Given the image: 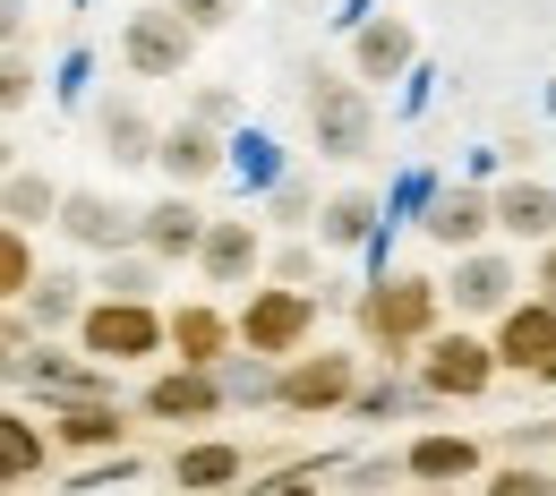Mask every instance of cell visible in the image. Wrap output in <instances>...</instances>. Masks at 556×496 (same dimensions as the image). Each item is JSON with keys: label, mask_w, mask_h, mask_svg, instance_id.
Masks as SVG:
<instances>
[{"label": "cell", "mask_w": 556, "mask_h": 496, "mask_svg": "<svg viewBox=\"0 0 556 496\" xmlns=\"http://www.w3.org/2000/svg\"><path fill=\"white\" fill-rule=\"evenodd\" d=\"M445 317H454L445 275H412V266H386L377 283H359V300H351L359 343H368V359H386V368H412L419 343H428Z\"/></svg>", "instance_id": "obj_1"}, {"label": "cell", "mask_w": 556, "mask_h": 496, "mask_svg": "<svg viewBox=\"0 0 556 496\" xmlns=\"http://www.w3.org/2000/svg\"><path fill=\"white\" fill-rule=\"evenodd\" d=\"M300 129L317 145V163H368L377 154V86L351 69H308L300 77Z\"/></svg>", "instance_id": "obj_2"}, {"label": "cell", "mask_w": 556, "mask_h": 496, "mask_svg": "<svg viewBox=\"0 0 556 496\" xmlns=\"http://www.w3.org/2000/svg\"><path fill=\"white\" fill-rule=\"evenodd\" d=\"M412 377L428 385V403H437V411H463V403H488V394L505 385V359H496V334H488V326L445 317V326L419 343Z\"/></svg>", "instance_id": "obj_3"}, {"label": "cell", "mask_w": 556, "mask_h": 496, "mask_svg": "<svg viewBox=\"0 0 556 496\" xmlns=\"http://www.w3.org/2000/svg\"><path fill=\"white\" fill-rule=\"evenodd\" d=\"M77 343L103 368H163L172 359V308L163 300H129V291H94L77 317Z\"/></svg>", "instance_id": "obj_4"}, {"label": "cell", "mask_w": 556, "mask_h": 496, "mask_svg": "<svg viewBox=\"0 0 556 496\" xmlns=\"http://www.w3.org/2000/svg\"><path fill=\"white\" fill-rule=\"evenodd\" d=\"M368 343L359 352H343V343H308V352H291L282 359V394H275V411L282 420H334V411H351V394L368 385Z\"/></svg>", "instance_id": "obj_5"}, {"label": "cell", "mask_w": 556, "mask_h": 496, "mask_svg": "<svg viewBox=\"0 0 556 496\" xmlns=\"http://www.w3.org/2000/svg\"><path fill=\"white\" fill-rule=\"evenodd\" d=\"M317 300H326L317 283H282V275L249 283V291H240V343L266 352V359L308 352V343H317Z\"/></svg>", "instance_id": "obj_6"}, {"label": "cell", "mask_w": 556, "mask_h": 496, "mask_svg": "<svg viewBox=\"0 0 556 496\" xmlns=\"http://www.w3.org/2000/svg\"><path fill=\"white\" fill-rule=\"evenodd\" d=\"M198 43H206V35L180 17V0H146V9H129V17H121V69L146 77V86H172V77H189Z\"/></svg>", "instance_id": "obj_7"}, {"label": "cell", "mask_w": 556, "mask_h": 496, "mask_svg": "<svg viewBox=\"0 0 556 496\" xmlns=\"http://www.w3.org/2000/svg\"><path fill=\"white\" fill-rule=\"evenodd\" d=\"M138 411H146V428H214V420H231V385H223V368L163 359L138 385Z\"/></svg>", "instance_id": "obj_8"}, {"label": "cell", "mask_w": 556, "mask_h": 496, "mask_svg": "<svg viewBox=\"0 0 556 496\" xmlns=\"http://www.w3.org/2000/svg\"><path fill=\"white\" fill-rule=\"evenodd\" d=\"M522 291H531V266H522L514 249H496V240H480V249H454V266H445V300H454V317H471V326L505 317Z\"/></svg>", "instance_id": "obj_9"}, {"label": "cell", "mask_w": 556, "mask_h": 496, "mask_svg": "<svg viewBox=\"0 0 556 496\" xmlns=\"http://www.w3.org/2000/svg\"><path fill=\"white\" fill-rule=\"evenodd\" d=\"M266 266H275V240H266L257 214H214L206 222V249H198V283L206 291H249V283H266Z\"/></svg>", "instance_id": "obj_10"}, {"label": "cell", "mask_w": 556, "mask_h": 496, "mask_svg": "<svg viewBox=\"0 0 556 496\" xmlns=\"http://www.w3.org/2000/svg\"><path fill=\"white\" fill-rule=\"evenodd\" d=\"M43 420L61 436V454L77 462H94V454H121L129 436H138V403H121V394H70V403H43Z\"/></svg>", "instance_id": "obj_11"}, {"label": "cell", "mask_w": 556, "mask_h": 496, "mask_svg": "<svg viewBox=\"0 0 556 496\" xmlns=\"http://www.w3.org/2000/svg\"><path fill=\"white\" fill-rule=\"evenodd\" d=\"M231 129H214L198 112H180V120H163V145H154V171H163V189H214L223 171H231Z\"/></svg>", "instance_id": "obj_12"}, {"label": "cell", "mask_w": 556, "mask_h": 496, "mask_svg": "<svg viewBox=\"0 0 556 496\" xmlns=\"http://www.w3.org/2000/svg\"><path fill=\"white\" fill-rule=\"evenodd\" d=\"M428 249H480V240H496V189H471V180H437L428 189V206H419L412 222Z\"/></svg>", "instance_id": "obj_13"}, {"label": "cell", "mask_w": 556, "mask_h": 496, "mask_svg": "<svg viewBox=\"0 0 556 496\" xmlns=\"http://www.w3.org/2000/svg\"><path fill=\"white\" fill-rule=\"evenodd\" d=\"M138 214L146 206H129V198H112V189H70L61 198V240H70L77 257H112V249H138Z\"/></svg>", "instance_id": "obj_14"}, {"label": "cell", "mask_w": 556, "mask_h": 496, "mask_svg": "<svg viewBox=\"0 0 556 496\" xmlns=\"http://www.w3.org/2000/svg\"><path fill=\"white\" fill-rule=\"evenodd\" d=\"M488 334H496L505 377H548V359H556V291H522L505 317H488Z\"/></svg>", "instance_id": "obj_15"}, {"label": "cell", "mask_w": 556, "mask_h": 496, "mask_svg": "<svg viewBox=\"0 0 556 496\" xmlns=\"http://www.w3.org/2000/svg\"><path fill=\"white\" fill-rule=\"evenodd\" d=\"M403 462H412V488H471V480H488V445L471 428H419L403 445Z\"/></svg>", "instance_id": "obj_16"}, {"label": "cell", "mask_w": 556, "mask_h": 496, "mask_svg": "<svg viewBox=\"0 0 556 496\" xmlns=\"http://www.w3.org/2000/svg\"><path fill=\"white\" fill-rule=\"evenodd\" d=\"M154 145H163V120L146 112L138 94H103L94 103V154L112 171H154Z\"/></svg>", "instance_id": "obj_17"}, {"label": "cell", "mask_w": 556, "mask_h": 496, "mask_svg": "<svg viewBox=\"0 0 556 496\" xmlns=\"http://www.w3.org/2000/svg\"><path fill=\"white\" fill-rule=\"evenodd\" d=\"M351 69L368 77V86H403V77L419 69V26L394 17V9L359 17V26H351Z\"/></svg>", "instance_id": "obj_18"}, {"label": "cell", "mask_w": 556, "mask_h": 496, "mask_svg": "<svg viewBox=\"0 0 556 496\" xmlns=\"http://www.w3.org/2000/svg\"><path fill=\"white\" fill-rule=\"evenodd\" d=\"M257 462H249V445L240 436H180L172 445V462H163V480L172 488H189V496H206V488H240Z\"/></svg>", "instance_id": "obj_19"}, {"label": "cell", "mask_w": 556, "mask_h": 496, "mask_svg": "<svg viewBox=\"0 0 556 496\" xmlns=\"http://www.w3.org/2000/svg\"><path fill=\"white\" fill-rule=\"evenodd\" d=\"M206 222H214V214L198 206V189H163V198L138 214V240L154 249V257H172V266H198V249H206Z\"/></svg>", "instance_id": "obj_20"}, {"label": "cell", "mask_w": 556, "mask_h": 496, "mask_svg": "<svg viewBox=\"0 0 556 496\" xmlns=\"http://www.w3.org/2000/svg\"><path fill=\"white\" fill-rule=\"evenodd\" d=\"M231 352H240V308H223V300H172V359L223 368Z\"/></svg>", "instance_id": "obj_21"}, {"label": "cell", "mask_w": 556, "mask_h": 496, "mask_svg": "<svg viewBox=\"0 0 556 496\" xmlns=\"http://www.w3.org/2000/svg\"><path fill=\"white\" fill-rule=\"evenodd\" d=\"M496 240H514V249H540V240H556V189L540 180V171L496 180Z\"/></svg>", "instance_id": "obj_22"}, {"label": "cell", "mask_w": 556, "mask_h": 496, "mask_svg": "<svg viewBox=\"0 0 556 496\" xmlns=\"http://www.w3.org/2000/svg\"><path fill=\"white\" fill-rule=\"evenodd\" d=\"M61 471V436L52 420H35V411H0V480L9 488H35V480H52Z\"/></svg>", "instance_id": "obj_23"}, {"label": "cell", "mask_w": 556, "mask_h": 496, "mask_svg": "<svg viewBox=\"0 0 556 496\" xmlns=\"http://www.w3.org/2000/svg\"><path fill=\"white\" fill-rule=\"evenodd\" d=\"M377 222H386V198L351 180V189H334V198L317 206V240H326L334 257H351V249H368V240H377Z\"/></svg>", "instance_id": "obj_24"}, {"label": "cell", "mask_w": 556, "mask_h": 496, "mask_svg": "<svg viewBox=\"0 0 556 496\" xmlns=\"http://www.w3.org/2000/svg\"><path fill=\"white\" fill-rule=\"evenodd\" d=\"M419 411H437V403H428V385H419L412 368H386V359H377V377H368V385L351 394V420H359V428L419 420Z\"/></svg>", "instance_id": "obj_25"}, {"label": "cell", "mask_w": 556, "mask_h": 496, "mask_svg": "<svg viewBox=\"0 0 556 496\" xmlns=\"http://www.w3.org/2000/svg\"><path fill=\"white\" fill-rule=\"evenodd\" d=\"M86 300H94V275H77V266H43V283L26 291V308L43 317V334H77Z\"/></svg>", "instance_id": "obj_26"}, {"label": "cell", "mask_w": 556, "mask_h": 496, "mask_svg": "<svg viewBox=\"0 0 556 496\" xmlns=\"http://www.w3.org/2000/svg\"><path fill=\"white\" fill-rule=\"evenodd\" d=\"M61 198H70L61 180H43L35 163H17V171H9V189H0V222H26V231H52V222H61Z\"/></svg>", "instance_id": "obj_27"}, {"label": "cell", "mask_w": 556, "mask_h": 496, "mask_svg": "<svg viewBox=\"0 0 556 496\" xmlns=\"http://www.w3.org/2000/svg\"><path fill=\"white\" fill-rule=\"evenodd\" d=\"M163 275H172V257H154V249H112V257H94V291H129V300H163Z\"/></svg>", "instance_id": "obj_28"}, {"label": "cell", "mask_w": 556, "mask_h": 496, "mask_svg": "<svg viewBox=\"0 0 556 496\" xmlns=\"http://www.w3.org/2000/svg\"><path fill=\"white\" fill-rule=\"evenodd\" d=\"M43 283V257H35V231L26 222H0V300H26Z\"/></svg>", "instance_id": "obj_29"}, {"label": "cell", "mask_w": 556, "mask_h": 496, "mask_svg": "<svg viewBox=\"0 0 556 496\" xmlns=\"http://www.w3.org/2000/svg\"><path fill=\"white\" fill-rule=\"evenodd\" d=\"M317 206H326V198H317V180H300V171H282L275 189H266V222H275V231H317Z\"/></svg>", "instance_id": "obj_30"}, {"label": "cell", "mask_w": 556, "mask_h": 496, "mask_svg": "<svg viewBox=\"0 0 556 496\" xmlns=\"http://www.w3.org/2000/svg\"><path fill=\"white\" fill-rule=\"evenodd\" d=\"M326 257H334V249H326L317 231H282L266 275H282V283H326Z\"/></svg>", "instance_id": "obj_31"}, {"label": "cell", "mask_w": 556, "mask_h": 496, "mask_svg": "<svg viewBox=\"0 0 556 496\" xmlns=\"http://www.w3.org/2000/svg\"><path fill=\"white\" fill-rule=\"evenodd\" d=\"M488 488H496V496H548L556 471H548V462H531V454H514V462H488Z\"/></svg>", "instance_id": "obj_32"}, {"label": "cell", "mask_w": 556, "mask_h": 496, "mask_svg": "<svg viewBox=\"0 0 556 496\" xmlns=\"http://www.w3.org/2000/svg\"><path fill=\"white\" fill-rule=\"evenodd\" d=\"M334 480H343V488H412V462H403V454H359Z\"/></svg>", "instance_id": "obj_33"}, {"label": "cell", "mask_w": 556, "mask_h": 496, "mask_svg": "<svg viewBox=\"0 0 556 496\" xmlns=\"http://www.w3.org/2000/svg\"><path fill=\"white\" fill-rule=\"evenodd\" d=\"M189 112L214 120V129H240V94H231V86H198V94H189Z\"/></svg>", "instance_id": "obj_34"}, {"label": "cell", "mask_w": 556, "mask_h": 496, "mask_svg": "<svg viewBox=\"0 0 556 496\" xmlns=\"http://www.w3.org/2000/svg\"><path fill=\"white\" fill-rule=\"evenodd\" d=\"M0 103H9V112H26V103H35V61H26V52H9V77H0Z\"/></svg>", "instance_id": "obj_35"}, {"label": "cell", "mask_w": 556, "mask_h": 496, "mask_svg": "<svg viewBox=\"0 0 556 496\" xmlns=\"http://www.w3.org/2000/svg\"><path fill=\"white\" fill-rule=\"evenodd\" d=\"M180 17H189L198 35H223V26L240 17V0H180Z\"/></svg>", "instance_id": "obj_36"}, {"label": "cell", "mask_w": 556, "mask_h": 496, "mask_svg": "<svg viewBox=\"0 0 556 496\" xmlns=\"http://www.w3.org/2000/svg\"><path fill=\"white\" fill-rule=\"evenodd\" d=\"M505 445H514V454H548V445H556V420H514V428H505Z\"/></svg>", "instance_id": "obj_37"}, {"label": "cell", "mask_w": 556, "mask_h": 496, "mask_svg": "<svg viewBox=\"0 0 556 496\" xmlns=\"http://www.w3.org/2000/svg\"><path fill=\"white\" fill-rule=\"evenodd\" d=\"M531 291H556V240H540V249H531Z\"/></svg>", "instance_id": "obj_38"}, {"label": "cell", "mask_w": 556, "mask_h": 496, "mask_svg": "<svg viewBox=\"0 0 556 496\" xmlns=\"http://www.w3.org/2000/svg\"><path fill=\"white\" fill-rule=\"evenodd\" d=\"M531 154H540V138H531V129H522V120H514V129H505V163H514V171H522V163H531Z\"/></svg>", "instance_id": "obj_39"}, {"label": "cell", "mask_w": 556, "mask_h": 496, "mask_svg": "<svg viewBox=\"0 0 556 496\" xmlns=\"http://www.w3.org/2000/svg\"><path fill=\"white\" fill-rule=\"evenodd\" d=\"M540 385H548V394H556V359H548V377H540Z\"/></svg>", "instance_id": "obj_40"}, {"label": "cell", "mask_w": 556, "mask_h": 496, "mask_svg": "<svg viewBox=\"0 0 556 496\" xmlns=\"http://www.w3.org/2000/svg\"><path fill=\"white\" fill-rule=\"evenodd\" d=\"M548 145H556V120H548Z\"/></svg>", "instance_id": "obj_41"}]
</instances>
